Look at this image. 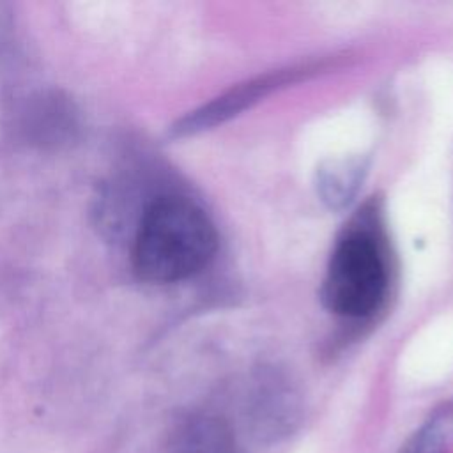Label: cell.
Segmentation results:
<instances>
[{
    "mask_svg": "<svg viewBox=\"0 0 453 453\" xmlns=\"http://www.w3.org/2000/svg\"><path fill=\"white\" fill-rule=\"evenodd\" d=\"M218 235L209 216L184 196L166 195L143 212L133 244V269L149 283H175L214 257Z\"/></svg>",
    "mask_w": 453,
    "mask_h": 453,
    "instance_id": "obj_1",
    "label": "cell"
},
{
    "mask_svg": "<svg viewBox=\"0 0 453 453\" xmlns=\"http://www.w3.org/2000/svg\"><path fill=\"white\" fill-rule=\"evenodd\" d=\"M386 287V264L368 234L350 232L336 242L320 288L329 311L349 319L366 317L380 304Z\"/></svg>",
    "mask_w": 453,
    "mask_h": 453,
    "instance_id": "obj_2",
    "label": "cell"
},
{
    "mask_svg": "<svg viewBox=\"0 0 453 453\" xmlns=\"http://www.w3.org/2000/svg\"><path fill=\"white\" fill-rule=\"evenodd\" d=\"M287 76L283 73H278L274 76H264L257 80H250L246 83H241L219 97L212 99L200 110L193 111L189 117H186L177 131L179 133H196L202 129H209L216 124H221L232 117H235L244 108H250L253 103H257L260 97H264L273 87L285 83Z\"/></svg>",
    "mask_w": 453,
    "mask_h": 453,
    "instance_id": "obj_3",
    "label": "cell"
},
{
    "mask_svg": "<svg viewBox=\"0 0 453 453\" xmlns=\"http://www.w3.org/2000/svg\"><path fill=\"white\" fill-rule=\"evenodd\" d=\"M165 453H237L230 425L216 414H193L170 432Z\"/></svg>",
    "mask_w": 453,
    "mask_h": 453,
    "instance_id": "obj_4",
    "label": "cell"
},
{
    "mask_svg": "<svg viewBox=\"0 0 453 453\" xmlns=\"http://www.w3.org/2000/svg\"><path fill=\"white\" fill-rule=\"evenodd\" d=\"M366 173V161L359 156L329 159L317 170V193L320 200L334 211L347 207Z\"/></svg>",
    "mask_w": 453,
    "mask_h": 453,
    "instance_id": "obj_5",
    "label": "cell"
},
{
    "mask_svg": "<svg viewBox=\"0 0 453 453\" xmlns=\"http://www.w3.org/2000/svg\"><path fill=\"white\" fill-rule=\"evenodd\" d=\"M446 434L439 423H428L414 432L398 453H444Z\"/></svg>",
    "mask_w": 453,
    "mask_h": 453,
    "instance_id": "obj_6",
    "label": "cell"
}]
</instances>
